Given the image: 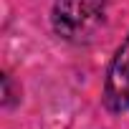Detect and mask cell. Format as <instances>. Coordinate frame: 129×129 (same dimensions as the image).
<instances>
[{"label":"cell","mask_w":129,"mask_h":129,"mask_svg":"<svg viewBox=\"0 0 129 129\" xmlns=\"http://www.w3.org/2000/svg\"><path fill=\"white\" fill-rule=\"evenodd\" d=\"M106 15V0H56L53 28L66 41L91 38Z\"/></svg>","instance_id":"1"},{"label":"cell","mask_w":129,"mask_h":129,"mask_svg":"<svg viewBox=\"0 0 129 129\" xmlns=\"http://www.w3.org/2000/svg\"><path fill=\"white\" fill-rule=\"evenodd\" d=\"M104 101L111 111H124L129 106V38L119 46L111 66H109Z\"/></svg>","instance_id":"2"}]
</instances>
